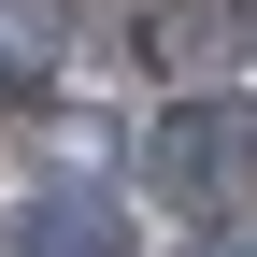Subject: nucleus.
Listing matches in <instances>:
<instances>
[{
    "label": "nucleus",
    "instance_id": "7ed1b4c3",
    "mask_svg": "<svg viewBox=\"0 0 257 257\" xmlns=\"http://www.w3.org/2000/svg\"><path fill=\"white\" fill-rule=\"evenodd\" d=\"M43 86H57V15L0 0V100H43Z\"/></svg>",
    "mask_w": 257,
    "mask_h": 257
},
{
    "label": "nucleus",
    "instance_id": "20e7f679",
    "mask_svg": "<svg viewBox=\"0 0 257 257\" xmlns=\"http://www.w3.org/2000/svg\"><path fill=\"white\" fill-rule=\"evenodd\" d=\"M200 257H257V243H243V229H229V243H200Z\"/></svg>",
    "mask_w": 257,
    "mask_h": 257
},
{
    "label": "nucleus",
    "instance_id": "f03ea898",
    "mask_svg": "<svg viewBox=\"0 0 257 257\" xmlns=\"http://www.w3.org/2000/svg\"><path fill=\"white\" fill-rule=\"evenodd\" d=\"M0 257H128V229H114L100 186H43V200L0 214Z\"/></svg>",
    "mask_w": 257,
    "mask_h": 257
},
{
    "label": "nucleus",
    "instance_id": "f257e3e1",
    "mask_svg": "<svg viewBox=\"0 0 257 257\" xmlns=\"http://www.w3.org/2000/svg\"><path fill=\"white\" fill-rule=\"evenodd\" d=\"M143 186L186 200V214H243V186H257V100H172L143 128Z\"/></svg>",
    "mask_w": 257,
    "mask_h": 257
}]
</instances>
